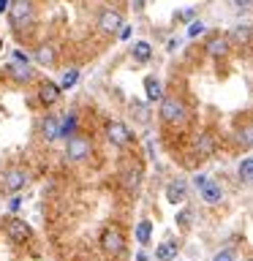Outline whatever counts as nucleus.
Wrapping results in <instances>:
<instances>
[{"label": "nucleus", "instance_id": "obj_1", "mask_svg": "<svg viewBox=\"0 0 253 261\" xmlns=\"http://www.w3.org/2000/svg\"><path fill=\"white\" fill-rule=\"evenodd\" d=\"M6 14H8V24L14 30H28L36 22V3L33 0H11Z\"/></svg>", "mask_w": 253, "mask_h": 261}, {"label": "nucleus", "instance_id": "obj_2", "mask_svg": "<svg viewBox=\"0 0 253 261\" xmlns=\"http://www.w3.org/2000/svg\"><path fill=\"white\" fill-rule=\"evenodd\" d=\"M158 103H161L158 106V114H161L163 122H169V125H183V122H185L188 109H185L183 98H177V95H161Z\"/></svg>", "mask_w": 253, "mask_h": 261}, {"label": "nucleus", "instance_id": "obj_3", "mask_svg": "<svg viewBox=\"0 0 253 261\" xmlns=\"http://www.w3.org/2000/svg\"><path fill=\"white\" fill-rule=\"evenodd\" d=\"M101 248L106 256H112V258H117L125 253V237H122V231L117 226H106L104 228V234H101Z\"/></svg>", "mask_w": 253, "mask_h": 261}, {"label": "nucleus", "instance_id": "obj_4", "mask_svg": "<svg viewBox=\"0 0 253 261\" xmlns=\"http://www.w3.org/2000/svg\"><path fill=\"white\" fill-rule=\"evenodd\" d=\"M65 142H68V144H65V158L73 161V163H79V161L90 158V152H93V144H90V139L79 136V134L68 136Z\"/></svg>", "mask_w": 253, "mask_h": 261}, {"label": "nucleus", "instance_id": "obj_5", "mask_svg": "<svg viewBox=\"0 0 253 261\" xmlns=\"http://www.w3.org/2000/svg\"><path fill=\"white\" fill-rule=\"evenodd\" d=\"M106 139H109L114 147H128V144H131V139H134V134L128 130L125 122L109 120V122H106Z\"/></svg>", "mask_w": 253, "mask_h": 261}, {"label": "nucleus", "instance_id": "obj_6", "mask_svg": "<svg viewBox=\"0 0 253 261\" xmlns=\"http://www.w3.org/2000/svg\"><path fill=\"white\" fill-rule=\"evenodd\" d=\"M122 28V14L117 8H104L101 14H98V30L106 33V36H114Z\"/></svg>", "mask_w": 253, "mask_h": 261}, {"label": "nucleus", "instance_id": "obj_7", "mask_svg": "<svg viewBox=\"0 0 253 261\" xmlns=\"http://www.w3.org/2000/svg\"><path fill=\"white\" fill-rule=\"evenodd\" d=\"M28 185V171L24 169H8L3 174V191L6 193H19Z\"/></svg>", "mask_w": 253, "mask_h": 261}, {"label": "nucleus", "instance_id": "obj_8", "mask_svg": "<svg viewBox=\"0 0 253 261\" xmlns=\"http://www.w3.org/2000/svg\"><path fill=\"white\" fill-rule=\"evenodd\" d=\"M6 234H8V240H11V242H24V240H30V237H33V228L24 223L22 218H11L6 223Z\"/></svg>", "mask_w": 253, "mask_h": 261}, {"label": "nucleus", "instance_id": "obj_9", "mask_svg": "<svg viewBox=\"0 0 253 261\" xmlns=\"http://www.w3.org/2000/svg\"><path fill=\"white\" fill-rule=\"evenodd\" d=\"M60 95H63V90L60 85H55V82H41L38 85V101L44 103V106H55L57 101H60Z\"/></svg>", "mask_w": 253, "mask_h": 261}, {"label": "nucleus", "instance_id": "obj_10", "mask_svg": "<svg viewBox=\"0 0 253 261\" xmlns=\"http://www.w3.org/2000/svg\"><path fill=\"white\" fill-rule=\"evenodd\" d=\"M199 196L204 204H220V199H223V188H220V182H215V179H204V185L199 188Z\"/></svg>", "mask_w": 253, "mask_h": 261}, {"label": "nucleus", "instance_id": "obj_11", "mask_svg": "<svg viewBox=\"0 0 253 261\" xmlns=\"http://www.w3.org/2000/svg\"><path fill=\"white\" fill-rule=\"evenodd\" d=\"M41 136H44L46 142H57V139H60V117H57V114H46V117L41 120Z\"/></svg>", "mask_w": 253, "mask_h": 261}, {"label": "nucleus", "instance_id": "obj_12", "mask_svg": "<svg viewBox=\"0 0 253 261\" xmlns=\"http://www.w3.org/2000/svg\"><path fill=\"white\" fill-rule=\"evenodd\" d=\"M185 196H188V182L185 179H171V182L166 185V201L171 204H183L185 201Z\"/></svg>", "mask_w": 253, "mask_h": 261}, {"label": "nucleus", "instance_id": "obj_13", "mask_svg": "<svg viewBox=\"0 0 253 261\" xmlns=\"http://www.w3.org/2000/svg\"><path fill=\"white\" fill-rule=\"evenodd\" d=\"M180 253V242L177 240H163L158 248H155V261H171Z\"/></svg>", "mask_w": 253, "mask_h": 261}, {"label": "nucleus", "instance_id": "obj_14", "mask_svg": "<svg viewBox=\"0 0 253 261\" xmlns=\"http://www.w3.org/2000/svg\"><path fill=\"white\" fill-rule=\"evenodd\" d=\"M77 122H79V114H77V109L65 112L63 117H60V139H68V136L77 134Z\"/></svg>", "mask_w": 253, "mask_h": 261}, {"label": "nucleus", "instance_id": "obj_15", "mask_svg": "<svg viewBox=\"0 0 253 261\" xmlns=\"http://www.w3.org/2000/svg\"><path fill=\"white\" fill-rule=\"evenodd\" d=\"M144 93H147V101H150V103L161 101V95H163L161 79H158V76H147V79H144Z\"/></svg>", "mask_w": 253, "mask_h": 261}, {"label": "nucleus", "instance_id": "obj_16", "mask_svg": "<svg viewBox=\"0 0 253 261\" xmlns=\"http://www.w3.org/2000/svg\"><path fill=\"white\" fill-rule=\"evenodd\" d=\"M131 55H134V60H136V63H147V60L153 57L150 41H136V44L131 46Z\"/></svg>", "mask_w": 253, "mask_h": 261}, {"label": "nucleus", "instance_id": "obj_17", "mask_svg": "<svg viewBox=\"0 0 253 261\" xmlns=\"http://www.w3.org/2000/svg\"><path fill=\"white\" fill-rule=\"evenodd\" d=\"M122 185H125V191H136V188L142 185V169L134 166V169L122 171Z\"/></svg>", "mask_w": 253, "mask_h": 261}, {"label": "nucleus", "instance_id": "obj_18", "mask_svg": "<svg viewBox=\"0 0 253 261\" xmlns=\"http://www.w3.org/2000/svg\"><path fill=\"white\" fill-rule=\"evenodd\" d=\"M8 73H11L14 82H30V79H33V71H30L28 63H22V65H8Z\"/></svg>", "mask_w": 253, "mask_h": 261}, {"label": "nucleus", "instance_id": "obj_19", "mask_svg": "<svg viewBox=\"0 0 253 261\" xmlns=\"http://www.w3.org/2000/svg\"><path fill=\"white\" fill-rule=\"evenodd\" d=\"M237 174H240V182L250 185V179H253V158H250V155H245V158L240 161V169H237Z\"/></svg>", "mask_w": 253, "mask_h": 261}, {"label": "nucleus", "instance_id": "obj_20", "mask_svg": "<svg viewBox=\"0 0 253 261\" xmlns=\"http://www.w3.org/2000/svg\"><path fill=\"white\" fill-rule=\"evenodd\" d=\"M212 150H215V142H212V136H210V134H201L199 139H196V152H199L201 158L212 155Z\"/></svg>", "mask_w": 253, "mask_h": 261}, {"label": "nucleus", "instance_id": "obj_21", "mask_svg": "<svg viewBox=\"0 0 253 261\" xmlns=\"http://www.w3.org/2000/svg\"><path fill=\"white\" fill-rule=\"evenodd\" d=\"M134 237H136L139 245H147V242H150V237H153V223H150V220H139Z\"/></svg>", "mask_w": 253, "mask_h": 261}, {"label": "nucleus", "instance_id": "obj_22", "mask_svg": "<svg viewBox=\"0 0 253 261\" xmlns=\"http://www.w3.org/2000/svg\"><path fill=\"white\" fill-rule=\"evenodd\" d=\"M36 60L41 65H52L55 63V46L52 44H44V46H38V52H36Z\"/></svg>", "mask_w": 253, "mask_h": 261}, {"label": "nucleus", "instance_id": "obj_23", "mask_svg": "<svg viewBox=\"0 0 253 261\" xmlns=\"http://www.w3.org/2000/svg\"><path fill=\"white\" fill-rule=\"evenodd\" d=\"M207 52H210V55H226V52H229V41L220 38V36L212 38L210 44H207Z\"/></svg>", "mask_w": 253, "mask_h": 261}, {"label": "nucleus", "instance_id": "obj_24", "mask_svg": "<svg viewBox=\"0 0 253 261\" xmlns=\"http://www.w3.org/2000/svg\"><path fill=\"white\" fill-rule=\"evenodd\" d=\"M77 82H79V71H77V68L65 71V76H63V82H60V90H71Z\"/></svg>", "mask_w": 253, "mask_h": 261}, {"label": "nucleus", "instance_id": "obj_25", "mask_svg": "<svg viewBox=\"0 0 253 261\" xmlns=\"http://www.w3.org/2000/svg\"><path fill=\"white\" fill-rule=\"evenodd\" d=\"M191 220H193V210H180L177 212V226L180 228H191Z\"/></svg>", "mask_w": 253, "mask_h": 261}, {"label": "nucleus", "instance_id": "obj_26", "mask_svg": "<svg viewBox=\"0 0 253 261\" xmlns=\"http://www.w3.org/2000/svg\"><path fill=\"white\" fill-rule=\"evenodd\" d=\"M234 38H237V41H245V44H248V41H250V22H245V24H237V30H234Z\"/></svg>", "mask_w": 253, "mask_h": 261}, {"label": "nucleus", "instance_id": "obj_27", "mask_svg": "<svg viewBox=\"0 0 253 261\" xmlns=\"http://www.w3.org/2000/svg\"><path fill=\"white\" fill-rule=\"evenodd\" d=\"M204 30H207V24H204L201 19H193L191 24H188V38H196V36H201Z\"/></svg>", "mask_w": 253, "mask_h": 261}, {"label": "nucleus", "instance_id": "obj_28", "mask_svg": "<svg viewBox=\"0 0 253 261\" xmlns=\"http://www.w3.org/2000/svg\"><path fill=\"white\" fill-rule=\"evenodd\" d=\"M212 261H237V256H234L232 248H223V250H218L215 256H212Z\"/></svg>", "mask_w": 253, "mask_h": 261}, {"label": "nucleus", "instance_id": "obj_29", "mask_svg": "<svg viewBox=\"0 0 253 261\" xmlns=\"http://www.w3.org/2000/svg\"><path fill=\"white\" fill-rule=\"evenodd\" d=\"M131 109L136 112V117L142 120V122H147V109H144V103H139V101H134V103H131Z\"/></svg>", "mask_w": 253, "mask_h": 261}, {"label": "nucleus", "instance_id": "obj_30", "mask_svg": "<svg viewBox=\"0 0 253 261\" xmlns=\"http://www.w3.org/2000/svg\"><path fill=\"white\" fill-rule=\"evenodd\" d=\"M193 16H196V8H185V11H180V14H177V19H183V22H191Z\"/></svg>", "mask_w": 253, "mask_h": 261}, {"label": "nucleus", "instance_id": "obj_31", "mask_svg": "<svg viewBox=\"0 0 253 261\" xmlns=\"http://www.w3.org/2000/svg\"><path fill=\"white\" fill-rule=\"evenodd\" d=\"M19 207H22V199H19V196H14V199H11V204H8V210H11V212H16Z\"/></svg>", "mask_w": 253, "mask_h": 261}, {"label": "nucleus", "instance_id": "obj_32", "mask_svg": "<svg viewBox=\"0 0 253 261\" xmlns=\"http://www.w3.org/2000/svg\"><path fill=\"white\" fill-rule=\"evenodd\" d=\"M204 179H207V174H196V177H193V185H196V191H199V188L204 185Z\"/></svg>", "mask_w": 253, "mask_h": 261}, {"label": "nucleus", "instance_id": "obj_33", "mask_svg": "<svg viewBox=\"0 0 253 261\" xmlns=\"http://www.w3.org/2000/svg\"><path fill=\"white\" fill-rule=\"evenodd\" d=\"M250 3H253V0H234L237 8H250Z\"/></svg>", "mask_w": 253, "mask_h": 261}, {"label": "nucleus", "instance_id": "obj_34", "mask_svg": "<svg viewBox=\"0 0 253 261\" xmlns=\"http://www.w3.org/2000/svg\"><path fill=\"white\" fill-rule=\"evenodd\" d=\"M14 60L16 63H28V55H24V52H14Z\"/></svg>", "mask_w": 253, "mask_h": 261}, {"label": "nucleus", "instance_id": "obj_35", "mask_svg": "<svg viewBox=\"0 0 253 261\" xmlns=\"http://www.w3.org/2000/svg\"><path fill=\"white\" fill-rule=\"evenodd\" d=\"M134 8H136V11H142V8H144V0H134Z\"/></svg>", "mask_w": 253, "mask_h": 261}, {"label": "nucleus", "instance_id": "obj_36", "mask_svg": "<svg viewBox=\"0 0 253 261\" xmlns=\"http://www.w3.org/2000/svg\"><path fill=\"white\" fill-rule=\"evenodd\" d=\"M8 3H11V0H0V14H3L6 8H8Z\"/></svg>", "mask_w": 253, "mask_h": 261}, {"label": "nucleus", "instance_id": "obj_37", "mask_svg": "<svg viewBox=\"0 0 253 261\" xmlns=\"http://www.w3.org/2000/svg\"><path fill=\"white\" fill-rule=\"evenodd\" d=\"M136 261H147V253L142 250V253H139V256H136Z\"/></svg>", "mask_w": 253, "mask_h": 261}, {"label": "nucleus", "instance_id": "obj_38", "mask_svg": "<svg viewBox=\"0 0 253 261\" xmlns=\"http://www.w3.org/2000/svg\"><path fill=\"white\" fill-rule=\"evenodd\" d=\"M0 49H3V38H0Z\"/></svg>", "mask_w": 253, "mask_h": 261}]
</instances>
